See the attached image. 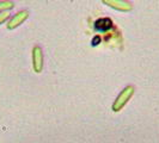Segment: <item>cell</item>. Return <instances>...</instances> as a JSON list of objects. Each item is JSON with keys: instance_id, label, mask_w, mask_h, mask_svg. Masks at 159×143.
Here are the masks:
<instances>
[{"instance_id": "obj_4", "label": "cell", "mask_w": 159, "mask_h": 143, "mask_svg": "<svg viewBox=\"0 0 159 143\" xmlns=\"http://www.w3.org/2000/svg\"><path fill=\"white\" fill-rule=\"evenodd\" d=\"M102 2L120 12H130L133 10V4L128 0H102Z\"/></svg>"}, {"instance_id": "obj_6", "label": "cell", "mask_w": 159, "mask_h": 143, "mask_svg": "<svg viewBox=\"0 0 159 143\" xmlns=\"http://www.w3.org/2000/svg\"><path fill=\"white\" fill-rule=\"evenodd\" d=\"M10 19V13L8 12H0V25L6 23Z\"/></svg>"}, {"instance_id": "obj_2", "label": "cell", "mask_w": 159, "mask_h": 143, "mask_svg": "<svg viewBox=\"0 0 159 143\" xmlns=\"http://www.w3.org/2000/svg\"><path fill=\"white\" fill-rule=\"evenodd\" d=\"M44 68V56L43 50L40 46H35L32 48V69L35 73L40 74Z\"/></svg>"}, {"instance_id": "obj_5", "label": "cell", "mask_w": 159, "mask_h": 143, "mask_svg": "<svg viewBox=\"0 0 159 143\" xmlns=\"http://www.w3.org/2000/svg\"><path fill=\"white\" fill-rule=\"evenodd\" d=\"M15 7V2L11 0H0V12H8Z\"/></svg>"}, {"instance_id": "obj_3", "label": "cell", "mask_w": 159, "mask_h": 143, "mask_svg": "<svg viewBox=\"0 0 159 143\" xmlns=\"http://www.w3.org/2000/svg\"><path fill=\"white\" fill-rule=\"evenodd\" d=\"M29 18V11L28 10H22V11H18L16 15H13L12 17H10V19L7 20V26L8 30H15L18 26H20L22 24Z\"/></svg>"}, {"instance_id": "obj_1", "label": "cell", "mask_w": 159, "mask_h": 143, "mask_svg": "<svg viewBox=\"0 0 159 143\" xmlns=\"http://www.w3.org/2000/svg\"><path fill=\"white\" fill-rule=\"evenodd\" d=\"M134 93H135V87H134L133 85H127L126 87L120 92L119 95L116 97V99L114 100V103H112V105H111L112 111L114 112L121 111V110L128 104V102L133 98Z\"/></svg>"}]
</instances>
